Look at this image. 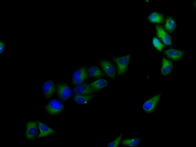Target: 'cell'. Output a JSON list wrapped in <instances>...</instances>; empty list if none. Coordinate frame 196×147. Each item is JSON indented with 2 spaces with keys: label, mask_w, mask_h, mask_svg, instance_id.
Instances as JSON below:
<instances>
[{
  "label": "cell",
  "mask_w": 196,
  "mask_h": 147,
  "mask_svg": "<svg viewBox=\"0 0 196 147\" xmlns=\"http://www.w3.org/2000/svg\"><path fill=\"white\" fill-rule=\"evenodd\" d=\"M56 92L58 96L63 101H66L71 97L72 91L66 83L58 82L56 84Z\"/></svg>",
  "instance_id": "1"
},
{
  "label": "cell",
  "mask_w": 196,
  "mask_h": 147,
  "mask_svg": "<svg viewBox=\"0 0 196 147\" xmlns=\"http://www.w3.org/2000/svg\"><path fill=\"white\" fill-rule=\"evenodd\" d=\"M130 57L131 55L129 54L113 58V60L116 64L117 74L119 75H122L126 72Z\"/></svg>",
  "instance_id": "2"
},
{
  "label": "cell",
  "mask_w": 196,
  "mask_h": 147,
  "mask_svg": "<svg viewBox=\"0 0 196 147\" xmlns=\"http://www.w3.org/2000/svg\"><path fill=\"white\" fill-rule=\"evenodd\" d=\"M64 107L62 103L55 99L51 100L44 106L47 113L52 115L59 114L62 111Z\"/></svg>",
  "instance_id": "3"
},
{
  "label": "cell",
  "mask_w": 196,
  "mask_h": 147,
  "mask_svg": "<svg viewBox=\"0 0 196 147\" xmlns=\"http://www.w3.org/2000/svg\"><path fill=\"white\" fill-rule=\"evenodd\" d=\"M37 122L36 121L27 122L25 135V138L28 140L34 139L38 134Z\"/></svg>",
  "instance_id": "4"
},
{
  "label": "cell",
  "mask_w": 196,
  "mask_h": 147,
  "mask_svg": "<svg viewBox=\"0 0 196 147\" xmlns=\"http://www.w3.org/2000/svg\"><path fill=\"white\" fill-rule=\"evenodd\" d=\"M161 96V93L157 94L145 102L142 106L144 111L148 113H152L154 112Z\"/></svg>",
  "instance_id": "5"
},
{
  "label": "cell",
  "mask_w": 196,
  "mask_h": 147,
  "mask_svg": "<svg viewBox=\"0 0 196 147\" xmlns=\"http://www.w3.org/2000/svg\"><path fill=\"white\" fill-rule=\"evenodd\" d=\"M100 66L103 71L109 77L114 79L115 75V69L113 64L107 60H102L100 61Z\"/></svg>",
  "instance_id": "6"
},
{
  "label": "cell",
  "mask_w": 196,
  "mask_h": 147,
  "mask_svg": "<svg viewBox=\"0 0 196 147\" xmlns=\"http://www.w3.org/2000/svg\"><path fill=\"white\" fill-rule=\"evenodd\" d=\"M88 77L85 68L82 67L76 70L73 73L72 81L74 84H81Z\"/></svg>",
  "instance_id": "7"
},
{
  "label": "cell",
  "mask_w": 196,
  "mask_h": 147,
  "mask_svg": "<svg viewBox=\"0 0 196 147\" xmlns=\"http://www.w3.org/2000/svg\"><path fill=\"white\" fill-rule=\"evenodd\" d=\"M55 87L53 81L48 80L45 82L42 87L43 94L44 97L49 99L55 92Z\"/></svg>",
  "instance_id": "8"
},
{
  "label": "cell",
  "mask_w": 196,
  "mask_h": 147,
  "mask_svg": "<svg viewBox=\"0 0 196 147\" xmlns=\"http://www.w3.org/2000/svg\"><path fill=\"white\" fill-rule=\"evenodd\" d=\"M74 91L76 94L84 95H91L95 92L90 84H78L74 87Z\"/></svg>",
  "instance_id": "9"
},
{
  "label": "cell",
  "mask_w": 196,
  "mask_h": 147,
  "mask_svg": "<svg viewBox=\"0 0 196 147\" xmlns=\"http://www.w3.org/2000/svg\"><path fill=\"white\" fill-rule=\"evenodd\" d=\"M163 53L168 58L177 61L181 59L185 54L184 51L170 48L165 50Z\"/></svg>",
  "instance_id": "10"
},
{
  "label": "cell",
  "mask_w": 196,
  "mask_h": 147,
  "mask_svg": "<svg viewBox=\"0 0 196 147\" xmlns=\"http://www.w3.org/2000/svg\"><path fill=\"white\" fill-rule=\"evenodd\" d=\"M156 35L166 45H170L172 44L171 38L164 30L162 27L157 25L156 26Z\"/></svg>",
  "instance_id": "11"
},
{
  "label": "cell",
  "mask_w": 196,
  "mask_h": 147,
  "mask_svg": "<svg viewBox=\"0 0 196 147\" xmlns=\"http://www.w3.org/2000/svg\"><path fill=\"white\" fill-rule=\"evenodd\" d=\"M173 67V63L171 61L163 58L161 70V74L164 76L169 75L172 72Z\"/></svg>",
  "instance_id": "12"
},
{
  "label": "cell",
  "mask_w": 196,
  "mask_h": 147,
  "mask_svg": "<svg viewBox=\"0 0 196 147\" xmlns=\"http://www.w3.org/2000/svg\"><path fill=\"white\" fill-rule=\"evenodd\" d=\"M38 124L39 128L40 133L37 138H40L46 136L54 133L55 131L53 129L46 126V125L38 121H36Z\"/></svg>",
  "instance_id": "13"
},
{
  "label": "cell",
  "mask_w": 196,
  "mask_h": 147,
  "mask_svg": "<svg viewBox=\"0 0 196 147\" xmlns=\"http://www.w3.org/2000/svg\"><path fill=\"white\" fill-rule=\"evenodd\" d=\"M176 25L174 19L170 16L167 17L165 20L164 27L169 32H172L175 29Z\"/></svg>",
  "instance_id": "14"
},
{
  "label": "cell",
  "mask_w": 196,
  "mask_h": 147,
  "mask_svg": "<svg viewBox=\"0 0 196 147\" xmlns=\"http://www.w3.org/2000/svg\"><path fill=\"white\" fill-rule=\"evenodd\" d=\"M94 96V95H84L76 94L74 97V100L77 103L84 104L87 103Z\"/></svg>",
  "instance_id": "15"
},
{
  "label": "cell",
  "mask_w": 196,
  "mask_h": 147,
  "mask_svg": "<svg viewBox=\"0 0 196 147\" xmlns=\"http://www.w3.org/2000/svg\"><path fill=\"white\" fill-rule=\"evenodd\" d=\"M108 81L106 79H100L91 83L90 85L95 90L101 89L106 86Z\"/></svg>",
  "instance_id": "16"
},
{
  "label": "cell",
  "mask_w": 196,
  "mask_h": 147,
  "mask_svg": "<svg viewBox=\"0 0 196 147\" xmlns=\"http://www.w3.org/2000/svg\"><path fill=\"white\" fill-rule=\"evenodd\" d=\"M163 15L156 12L152 13L148 17V19L149 21L152 23H160L164 20Z\"/></svg>",
  "instance_id": "17"
},
{
  "label": "cell",
  "mask_w": 196,
  "mask_h": 147,
  "mask_svg": "<svg viewBox=\"0 0 196 147\" xmlns=\"http://www.w3.org/2000/svg\"><path fill=\"white\" fill-rule=\"evenodd\" d=\"M140 141V139L139 138L126 139L122 140V143L123 145L125 146L134 147L138 145Z\"/></svg>",
  "instance_id": "18"
},
{
  "label": "cell",
  "mask_w": 196,
  "mask_h": 147,
  "mask_svg": "<svg viewBox=\"0 0 196 147\" xmlns=\"http://www.w3.org/2000/svg\"><path fill=\"white\" fill-rule=\"evenodd\" d=\"M88 72L89 74L93 77L99 78L104 75L101 70L96 66H93L89 68Z\"/></svg>",
  "instance_id": "19"
},
{
  "label": "cell",
  "mask_w": 196,
  "mask_h": 147,
  "mask_svg": "<svg viewBox=\"0 0 196 147\" xmlns=\"http://www.w3.org/2000/svg\"><path fill=\"white\" fill-rule=\"evenodd\" d=\"M153 43L155 47L159 51H161L164 45L156 38H153Z\"/></svg>",
  "instance_id": "20"
},
{
  "label": "cell",
  "mask_w": 196,
  "mask_h": 147,
  "mask_svg": "<svg viewBox=\"0 0 196 147\" xmlns=\"http://www.w3.org/2000/svg\"><path fill=\"white\" fill-rule=\"evenodd\" d=\"M123 134H121L117 137L115 139L109 143L108 145V147H118L119 146Z\"/></svg>",
  "instance_id": "21"
},
{
  "label": "cell",
  "mask_w": 196,
  "mask_h": 147,
  "mask_svg": "<svg viewBox=\"0 0 196 147\" xmlns=\"http://www.w3.org/2000/svg\"><path fill=\"white\" fill-rule=\"evenodd\" d=\"M6 46V44L2 40H0V56L4 52L5 46Z\"/></svg>",
  "instance_id": "22"
}]
</instances>
